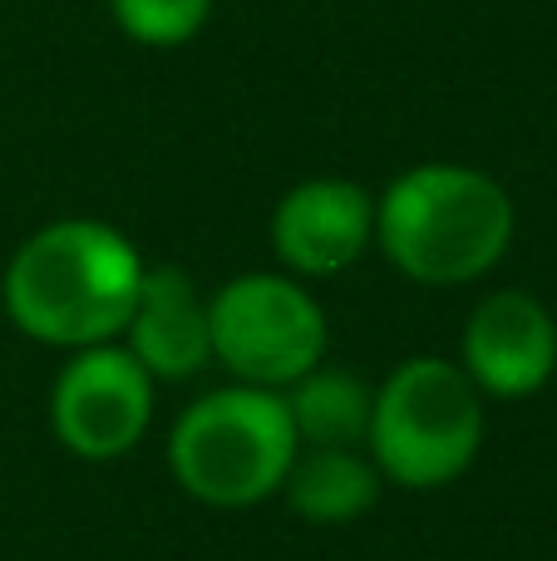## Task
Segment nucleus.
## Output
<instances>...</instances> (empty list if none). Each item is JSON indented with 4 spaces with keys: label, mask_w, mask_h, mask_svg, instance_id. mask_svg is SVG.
I'll return each instance as SVG.
<instances>
[{
    "label": "nucleus",
    "mask_w": 557,
    "mask_h": 561,
    "mask_svg": "<svg viewBox=\"0 0 557 561\" xmlns=\"http://www.w3.org/2000/svg\"><path fill=\"white\" fill-rule=\"evenodd\" d=\"M302 448H361L371 434L375 385H365L351 365H316L296 385L282 389Z\"/></svg>",
    "instance_id": "obj_11"
},
{
    "label": "nucleus",
    "mask_w": 557,
    "mask_h": 561,
    "mask_svg": "<svg viewBox=\"0 0 557 561\" xmlns=\"http://www.w3.org/2000/svg\"><path fill=\"white\" fill-rule=\"evenodd\" d=\"M380 468L361 448H296L282 497L316 527H345L380 503Z\"/></svg>",
    "instance_id": "obj_10"
},
{
    "label": "nucleus",
    "mask_w": 557,
    "mask_h": 561,
    "mask_svg": "<svg viewBox=\"0 0 557 561\" xmlns=\"http://www.w3.org/2000/svg\"><path fill=\"white\" fill-rule=\"evenodd\" d=\"M464 375L493 399L538 394L557 369V320L528 290H493L464 325Z\"/></svg>",
    "instance_id": "obj_8"
},
{
    "label": "nucleus",
    "mask_w": 557,
    "mask_h": 561,
    "mask_svg": "<svg viewBox=\"0 0 557 561\" xmlns=\"http://www.w3.org/2000/svg\"><path fill=\"white\" fill-rule=\"evenodd\" d=\"M509 187L469 163H414L375 197V242L385 262L420 286L489 276L513 247Z\"/></svg>",
    "instance_id": "obj_2"
},
{
    "label": "nucleus",
    "mask_w": 557,
    "mask_h": 561,
    "mask_svg": "<svg viewBox=\"0 0 557 561\" xmlns=\"http://www.w3.org/2000/svg\"><path fill=\"white\" fill-rule=\"evenodd\" d=\"M124 350L163 385H183L213 359V325H207V296L183 266H144L138 300L128 310Z\"/></svg>",
    "instance_id": "obj_9"
},
{
    "label": "nucleus",
    "mask_w": 557,
    "mask_h": 561,
    "mask_svg": "<svg viewBox=\"0 0 557 561\" xmlns=\"http://www.w3.org/2000/svg\"><path fill=\"white\" fill-rule=\"evenodd\" d=\"M484 394L464 365L440 355H414L375 385L371 448L380 478L430 493L474 468L484 448Z\"/></svg>",
    "instance_id": "obj_4"
},
{
    "label": "nucleus",
    "mask_w": 557,
    "mask_h": 561,
    "mask_svg": "<svg viewBox=\"0 0 557 561\" xmlns=\"http://www.w3.org/2000/svg\"><path fill=\"white\" fill-rule=\"evenodd\" d=\"M296 428L282 389L232 385L193 399L168 434L178 488L207 507H257L282 493L296 458Z\"/></svg>",
    "instance_id": "obj_3"
},
{
    "label": "nucleus",
    "mask_w": 557,
    "mask_h": 561,
    "mask_svg": "<svg viewBox=\"0 0 557 561\" xmlns=\"http://www.w3.org/2000/svg\"><path fill=\"white\" fill-rule=\"evenodd\" d=\"M154 385L158 379L118 340L75 350L49 389L55 438L84 463H114L134 454L154 424Z\"/></svg>",
    "instance_id": "obj_6"
},
{
    "label": "nucleus",
    "mask_w": 557,
    "mask_h": 561,
    "mask_svg": "<svg viewBox=\"0 0 557 561\" xmlns=\"http://www.w3.org/2000/svg\"><path fill=\"white\" fill-rule=\"evenodd\" d=\"M144 256L99 217H59L15 247L0 280L5 316L39 345L89 350L124 335Z\"/></svg>",
    "instance_id": "obj_1"
},
{
    "label": "nucleus",
    "mask_w": 557,
    "mask_h": 561,
    "mask_svg": "<svg viewBox=\"0 0 557 561\" xmlns=\"http://www.w3.org/2000/svg\"><path fill=\"white\" fill-rule=\"evenodd\" d=\"M109 15L134 45L178 49L203 35L213 0H109Z\"/></svg>",
    "instance_id": "obj_12"
},
{
    "label": "nucleus",
    "mask_w": 557,
    "mask_h": 561,
    "mask_svg": "<svg viewBox=\"0 0 557 561\" xmlns=\"http://www.w3.org/2000/svg\"><path fill=\"white\" fill-rule=\"evenodd\" d=\"M213 359L237 385L286 389L326 359V310L296 276L247 272L207 296Z\"/></svg>",
    "instance_id": "obj_5"
},
{
    "label": "nucleus",
    "mask_w": 557,
    "mask_h": 561,
    "mask_svg": "<svg viewBox=\"0 0 557 561\" xmlns=\"http://www.w3.org/2000/svg\"><path fill=\"white\" fill-rule=\"evenodd\" d=\"M371 242L375 197L351 178H306L272 213V252L292 276H341Z\"/></svg>",
    "instance_id": "obj_7"
}]
</instances>
